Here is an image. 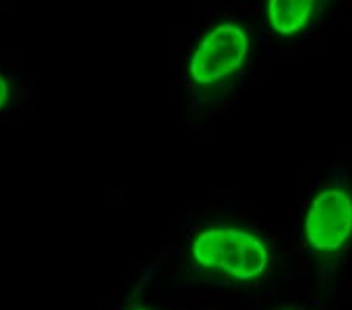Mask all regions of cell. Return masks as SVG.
Masks as SVG:
<instances>
[{
    "instance_id": "2",
    "label": "cell",
    "mask_w": 352,
    "mask_h": 310,
    "mask_svg": "<svg viewBox=\"0 0 352 310\" xmlns=\"http://www.w3.org/2000/svg\"><path fill=\"white\" fill-rule=\"evenodd\" d=\"M251 39L236 22H221L201 38L188 60V76L199 87H212L246 63Z\"/></svg>"
},
{
    "instance_id": "5",
    "label": "cell",
    "mask_w": 352,
    "mask_h": 310,
    "mask_svg": "<svg viewBox=\"0 0 352 310\" xmlns=\"http://www.w3.org/2000/svg\"><path fill=\"white\" fill-rule=\"evenodd\" d=\"M10 100V85L2 74H0V110L8 104Z\"/></svg>"
},
{
    "instance_id": "4",
    "label": "cell",
    "mask_w": 352,
    "mask_h": 310,
    "mask_svg": "<svg viewBox=\"0 0 352 310\" xmlns=\"http://www.w3.org/2000/svg\"><path fill=\"white\" fill-rule=\"evenodd\" d=\"M316 3L311 0H270L266 19L271 30L279 36H296L314 19Z\"/></svg>"
},
{
    "instance_id": "3",
    "label": "cell",
    "mask_w": 352,
    "mask_h": 310,
    "mask_svg": "<svg viewBox=\"0 0 352 310\" xmlns=\"http://www.w3.org/2000/svg\"><path fill=\"white\" fill-rule=\"evenodd\" d=\"M305 243L318 254H337L352 239V195L327 187L311 197L302 221Z\"/></svg>"
},
{
    "instance_id": "6",
    "label": "cell",
    "mask_w": 352,
    "mask_h": 310,
    "mask_svg": "<svg viewBox=\"0 0 352 310\" xmlns=\"http://www.w3.org/2000/svg\"><path fill=\"white\" fill-rule=\"evenodd\" d=\"M138 310H146V309H138Z\"/></svg>"
},
{
    "instance_id": "1",
    "label": "cell",
    "mask_w": 352,
    "mask_h": 310,
    "mask_svg": "<svg viewBox=\"0 0 352 310\" xmlns=\"http://www.w3.org/2000/svg\"><path fill=\"white\" fill-rule=\"evenodd\" d=\"M191 257L201 268L240 282L260 279L271 262L265 241L238 228H208L199 232L191 243Z\"/></svg>"
}]
</instances>
